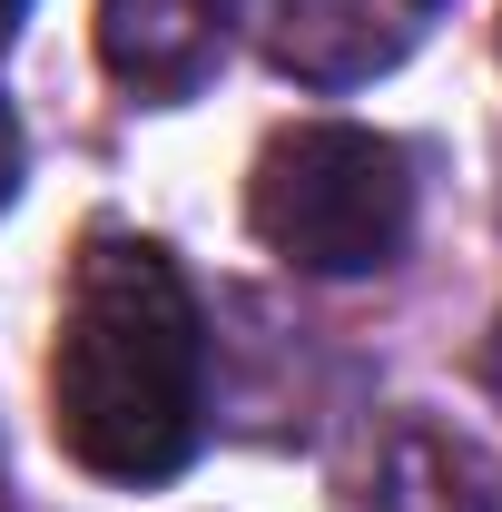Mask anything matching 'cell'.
I'll return each mask as SVG.
<instances>
[{
  "label": "cell",
  "instance_id": "obj_1",
  "mask_svg": "<svg viewBox=\"0 0 502 512\" xmlns=\"http://www.w3.org/2000/svg\"><path fill=\"white\" fill-rule=\"evenodd\" d=\"M50 424L99 483H168L207 434V316L178 256L138 227H89L50 335Z\"/></svg>",
  "mask_w": 502,
  "mask_h": 512
},
{
  "label": "cell",
  "instance_id": "obj_6",
  "mask_svg": "<svg viewBox=\"0 0 502 512\" xmlns=\"http://www.w3.org/2000/svg\"><path fill=\"white\" fill-rule=\"evenodd\" d=\"M10 188H20V128H10V109H0V207H10Z\"/></svg>",
  "mask_w": 502,
  "mask_h": 512
},
{
  "label": "cell",
  "instance_id": "obj_8",
  "mask_svg": "<svg viewBox=\"0 0 502 512\" xmlns=\"http://www.w3.org/2000/svg\"><path fill=\"white\" fill-rule=\"evenodd\" d=\"M20 20H30V0H0V40H10V30H20Z\"/></svg>",
  "mask_w": 502,
  "mask_h": 512
},
{
  "label": "cell",
  "instance_id": "obj_2",
  "mask_svg": "<svg viewBox=\"0 0 502 512\" xmlns=\"http://www.w3.org/2000/svg\"><path fill=\"white\" fill-rule=\"evenodd\" d=\"M247 227L296 276H375L414 237V158L355 119L276 128L247 178Z\"/></svg>",
  "mask_w": 502,
  "mask_h": 512
},
{
  "label": "cell",
  "instance_id": "obj_4",
  "mask_svg": "<svg viewBox=\"0 0 502 512\" xmlns=\"http://www.w3.org/2000/svg\"><path fill=\"white\" fill-rule=\"evenodd\" d=\"M237 40V0H99V60L128 99H197Z\"/></svg>",
  "mask_w": 502,
  "mask_h": 512
},
{
  "label": "cell",
  "instance_id": "obj_5",
  "mask_svg": "<svg viewBox=\"0 0 502 512\" xmlns=\"http://www.w3.org/2000/svg\"><path fill=\"white\" fill-rule=\"evenodd\" d=\"M355 512H502V473L463 434L424 414H394L355 473Z\"/></svg>",
  "mask_w": 502,
  "mask_h": 512
},
{
  "label": "cell",
  "instance_id": "obj_7",
  "mask_svg": "<svg viewBox=\"0 0 502 512\" xmlns=\"http://www.w3.org/2000/svg\"><path fill=\"white\" fill-rule=\"evenodd\" d=\"M483 394L502 404V316H493V335H483Z\"/></svg>",
  "mask_w": 502,
  "mask_h": 512
},
{
  "label": "cell",
  "instance_id": "obj_3",
  "mask_svg": "<svg viewBox=\"0 0 502 512\" xmlns=\"http://www.w3.org/2000/svg\"><path fill=\"white\" fill-rule=\"evenodd\" d=\"M443 0H266V60L296 89H365L424 50Z\"/></svg>",
  "mask_w": 502,
  "mask_h": 512
}]
</instances>
